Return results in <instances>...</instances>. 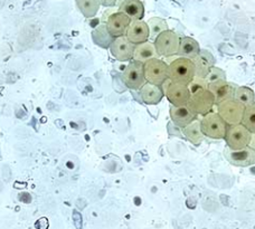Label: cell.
Masks as SVG:
<instances>
[{
    "mask_svg": "<svg viewBox=\"0 0 255 229\" xmlns=\"http://www.w3.org/2000/svg\"><path fill=\"white\" fill-rule=\"evenodd\" d=\"M143 70L147 83L162 86L168 80V64L160 58H153L145 62Z\"/></svg>",
    "mask_w": 255,
    "mask_h": 229,
    "instance_id": "277c9868",
    "label": "cell"
},
{
    "mask_svg": "<svg viewBox=\"0 0 255 229\" xmlns=\"http://www.w3.org/2000/svg\"><path fill=\"white\" fill-rule=\"evenodd\" d=\"M187 107L196 115H206L211 113L215 107V98L208 90L199 92L197 94L190 95Z\"/></svg>",
    "mask_w": 255,
    "mask_h": 229,
    "instance_id": "8992f818",
    "label": "cell"
},
{
    "mask_svg": "<svg viewBox=\"0 0 255 229\" xmlns=\"http://www.w3.org/2000/svg\"><path fill=\"white\" fill-rule=\"evenodd\" d=\"M244 110V105L239 103L234 99L225 101V102L217 105L218 115L223 118V121L229 126L238 125L242 123Z\"/></svg>",
    "mask_w": 255,
    "mask_h": 229,
    "instance_id": "5b68a950",
    "label": "cell"
},
{
    "mask_svg": "<svg viewBox=\"0 0 255 229\" xmlns=\"http://www.w3.org/2000/svg\"><path fill=\"white\" fill-rule=\"evenodd\" d=\"M153 44L159 57L170 58L175 55H178L180 37L175 31L168 29L159 35Z\"/></svg>",
    "mask_w": 255,
    "mask_h": 229,
    "instance_id": "3957f363",
    "label": "cell"
},
{
    "mask_svg": "<svg viewBox=\"0 0 255 229\" xmlns=\"http://www.w3.org/2000/svg\"><path fill=\"white\" fill-rule=\"evenodd\" d=\"M153 58H159L156 47L152 42H145L142 44L135 45L133 52V61L144 64L145 62Z\"/></svg>",
    "mask_w": 255,
    "mask_h": 229,
    "instance_id": "d6986e66",
    "label": "cell"
},
{
    "mask_svg": "<svg viewBox=\"0 0 255 229\" xmlns=\"http://www.w3.org/2000/svg\"><path fill=\"white\" fill-rule=\"evenodd\" d=\"M99 1H100V3H101V6L113 7V6H116L118 0H99Z\"/></svg>",
    "mask_w": 255,
    "mask_h": 229,
    "instance_id": "f1b7e54d",
    "label": "cell"
},
{
    "mask_svg": "<svg viewBox=\"0 0 255 229\" xmlns=\"http://www.w3.org/2000/svg\"><path fill=\"white\" fill-rule=\"evenodd\" d=\"M200 126H202V132L205 136L215 140L225 139L227 127H229L216 112H211L204 115L200 121Z\"/></svg>",
    "mask_w": 255,
    "mask_h": 229,
    "instance_id": "7a4b0ae2",
    "label": "cell"
},
{
    "mask_svg": "<svg viewBox=\"0 0 255 229\" xmlns=\"http://www.w3.org/2000/svg\"><path fill=\"white\" fill-rule=\"evenodd\" d=\"M206 81L209 83H214V82L218 81H226V73L220 67L214 66L211 68V72L206 77Z\"/></svg>",
    "mask_w": 255,
    "mask_h": 229,
    "instance_id": "83f0119b",
    "label": "cell"
},
{
    "mask_svg": "<svg viewBox=\"0 0 255 229\" xmlns=\"http://www.w3.org/2000/svg\"><path fill=\"white\" fill-rule=\"evenodd\" d=\"M169 113L171 121L174 122L177 126L181 127V129H184V127L190 124V123L195 121L196 117H197L195 113L190 111L187 105H183V107H174V105H171Z\"/></svg>",
    "mask_w": 255,
    "mask_h": 229,
    "instance_id": "2e32d148",
    "label": "cell"
},
{
    "mask_svg": "<svg viewBox=\"0 0 255 229\" xmlns=\"http://www.w3.org/2000/svg\"><path fill=\"white\" fill-rule=\"evenodd\" d=\"M130 24H131L130 18L127 15H125L124 12H120V11H116L115 13H112V15L109 17L106 21L107 28L113 38L126 36L127 30L129 28Z\"/></svg>",
    "mask_w": 255,
    "mask_h": 229,
    "instance_id": "8fae6325",
    "label": "cell"
},
{
    "mask_svg": "<svg viewBox=\"0 0 255 229\" xmlns=\"http://www.w3.org/2000/svg\"><path fill=\"white\" fill-rule=\"evenodd\" d=\"M251 132L242 124L227 127L225 141L227 148L232 150H241L249 146L251 140Z\"/></svg>",
    "mask_w": 255,
    "mask_h": 229,
    "instance_id": "9c48e42d",
    "label": "cell"
},
{
    "mask_svg": "<svg viewBox=\"0 0 255 229\" xmlns=\"http://www.w3.org/2000/svg\"><path fill=\"white\" fill-rule=\"evenodd\" d=\"M161 89L163 91V94L166 95L168 101L174 107H183V105H187L188 100L190 98L188 88L186 85L174 83L170 80H167L165 83L162 84Z\"/></svg>",
    "mask_w": 255,
    "mask_h": 229,
    "instance_id": "ba28073f",
    "label": "cell"
},
{
    "mask_svg": "<svg viewBox=\"0 0 255 229\" xmlns=\"http://www.w3.org/2000/svg\"><path fill=\"white\" fill-rule=\"evenodd\" d=\"M189 94L194 95L197 94L199 92L208 90V82L206 79H199V77H194V80L190 82V83L187 85Z\"/></svg>",
    "mask_w": 255,
    "mask_h": 229,
    "instance_id": "4316f807",
    "label": "cell"
},
{
    "mask_svg": "<svg viewBox=\"0 0 255 229\" xmlns=\"http://www.w3.org/2000/svg\"><path fill=\"white\" fill-rule=\"evenodd\" d=\"M147 25L149 27V38L151 40H156L159 35L162 34L163 31L168 30V25L165 19L159 17H152L148 20Z\"/></svg>",
    "mask_w": 255,
    "mask_h": 229,
    "instance_id": "cb8c5ba5",
    "label": "cell"
},
{
    "mask_svg": "<svg viewBox=\"0 0 255 229\" xmlns=\"http://www.w3.org/2000/svg\"><path fill=\"white\" fill-rule=\"evenodd\" d=\"M195 68V77L206 79L211 68L215 65V57L207 49H200L199 54L193 59Z\"/></svg>",
    "mask_w": 255,
    "mask_h": 229,
    "instance_id": "4fadbf2b",
    "label": "cell"
},
{
    "mask_svg": "<svg viewBox=\"0 0 255 229\" xmlns=\"http://www.w3.org/2000/svg\"><path fill=\"white\" fill-rule=\"evenodd\" d=\"M241 124L247 127L251 133H255V102L249 107H245Z\"/></svg>",
    "mask_w": 255,
    "mask_h": 229,
    "instance_id": "484cf974",
    "label": "cell"
},
{
    "mask_svg": "<svg viewBox=\"0 0 255 229\" xmlns=\"http://www.w3.org/2000/svg\"><path fill=\"white\" fill-rule=\"evenodd\" d=\"M200 52V47L197 40H195L191 37H183L180 38L178 56L190 59H193L197 56Z\"/></svg>",
    "mask_w": 255,
    "mask_h": 229,
    "instance_id": "ffe728a7",
    "label": "cell"
},
{
    "mask_svg": "<svg viewBox=\"0 0 255 229\" xmlns=\"http://www.w3.org/2000/svg\"><path fill=\"white\" fill-rule=\"evenodd\" d=\"M130 18L131 21L142 20L144 16V6L140 0H124L119 10Z\"/></svg>",
    "mask_w": 255,
    "mask_h": 229,
    "instance_id": "e0dca14e",
    "label": "cell"
},
{
    "mask_svg": "<svg viewBox=\"0 0 255 229\" xmlns=\"http://www.w3.org/2000/svg\"><path fill=\"white\" fill-rule=\"evenodd\" d=\"M234 100L238 101L239 103L243 104L244 107H249L255 102V93L251 88H248V86H240V88H236L235 94H234Z\"/></svg>",
    "mask_w": 255,
    "mask_h": 229,
    "instance_id": "d4e9b609",
    "label": "cell"
},
{
    "mask_svg": "<svg viewBox=\"0 0 255 229\" xmlns=\"http://www.w3.org/2000/svg\"><path fill=\"white\" fill-rule=\"evenodd\" d=\"M183 133L187 137V140L194 145H199L204 140V134L202 132V126H200V121L195 120L188 124L186 127H184Z\"/></svg>",
    "mask_w": 255,
    "mask_h": 229,
    "instance_id": "44dd1931",
    "label": "cell"
},
{
    "mask_svg": "<svg viewBox=\"0 0 255 229\" xmlns=\"http://www.w3.org/2000/svg\"><path fill=\"white\" fill-rule=\"evenodd\" d=\"M235 90V85L229 83L227 81H218L208 84V91L215 98V105L225 102V101L233 100Z\"/></svg>",
    "mask_w": 255,
    "mask_h": 229,
    "instance_id": "5bb4252c",
    "label": "cell"
},
{
    "mask_svg": "<svg viewBox=\"0 0 255 229\" xmlns=\"http://www.w3.org/2000/svg\"><path fill=\"white\" fill-rule=\"evenodd\" d=\"M149 36V27L147 25V22H144L142 20L131 21V24L126 34V37L128 38V40L134 46L148 42Z\"/></svg>",
    "mask_w": 255,
    "mask_h": 229,
    "instance_id": "9a60e30c",
    "label": "cell"
},
{
    "mask_svg": "<svg viewBox=\"0 0 255 229\" xmlns=\"http://www.w3.org/2000/svg\"><path fill=\"white\" fill-rule=\"evenodd\" d=\"M250 148L252 150L255 151V133L251 134V140H250V144H249Z\"/></svg>",
    "mask_w": 255,
    "mask_h": 229,
    "instance_id": "f546056e",
    "label": "cell"
},
{
    "mask_svg": "<svg viewBox=\"0 0 255 229\" xmlns=\"http://www.w3.org/2000/svg\"><path fill=\"white\" fill-rule=\"evenodd\" d=\"M195 77L193 61L184 57H177L168 64V80L174 83L187 86Z\"/></svg>",
    "mask_w": 255,
    "mask_h": 229,
    "instance_id": "6da1fadb",
    "label": "cell"
},
{
    "mask_svg": "<svg viewBox=\"0 0 255 229\" xmlns=\"http://www.w3.org/2000/svg\"><path fill=\"white\" fill-rule=\"evenodd\" d=\"M224 155L227 161L235 167H250L255 164V151L250 146L241 150L226 148Z\"/></svg>",
    "mask_w": 255,
    "mask_h": 229,
    "instance_id": "30bf717a",
    "label": "cell"
},
{
    "mask_svg": "<svg viewBox=\"0 0 255 229\" xmlns=\"http://www.w3.org/2000/svg\"><path fill=\"white\" fill-rule=\"evenodd\" d=\"M122 80L128 89L130 90H140L142 86L147 83L144 77L143 64L132 61L125 68L124 74H122Z\"/></svg>",
    "mask_w": 255,
    "mask_h": 229,
    "instance_id": "52a82bcc",
    "label": "cell"
},
{
    "mask_svg": "<svg viewBox=\"0 0 255 229\" xmlns=\"http://www.w3.org/2000/svg\"><path fill=\"white\" fill-rule=\"evenodd\" d=\"M76 6L85 18H93L97 16L101 3L99 0H76Z\"/></svg>",
    "mask_w": 255,
    "mask_h": 229,
    "instance_id": "603a6c76",
    "label": "cell"
},
{
    "mask_svg": "<svg viewBox=\"0 0 255 229\" xmlns=\"http://www.w3.org/2000/svg\"><path fill=\"white\" fill-rule=\"evenodd\" d=\"M135 46L130 43L126 36L115 38L110 45V52L112 56L119 62H128L133 59V52Z\"/></svg>",
    "mask_w": 255,
    "mask_h": 229,
    "instance_id": "7c38bea8",
    "label": "cell"
},
{
    "mask_svg": "<svg viewBox=\"0 0 255 229\" xmlns=\"http://www.w3.org/2000/svg\"><path fill=\"white\" fill-rule=\"evenodd\" d=\"M92 38L95 44L103 48H110V45L115 40V38L109 33L106 24H101L93 30Z\"/></svg>",
    "mask_w": 255,
    "mask_h": 229,
    "instance_id": "7402d4cb",
    "label": "cell"
},
{
    "mask_svg": "<svg viewBox=\"0 0 255 229\" xmlns=\"http://www.w3.org/2000/svg\"><path fill=\"white\" fill-rule=\"evenodd\" d=\"M141 100L148 105H157L161 102V100L165 94L161 86H157L150 83H145L142 88L140 89Z\"/></svg>",
    "mask_w": 255,
    "mask_h": 229,
    "instance_id": "ac0fdd59",
    "label": "cell"
}]
</instances>
